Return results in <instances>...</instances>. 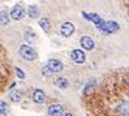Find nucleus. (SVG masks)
<instances>
[{
	"label": "nucleus",
	"mask_w": 129,
	"mask_h": 116,
	"mask_svg": "<svg viewBox=\"0 0 129 116\" xmlns=\"http://www.w3.org/2000/svg\"><path fill=\"white\" fill-rule=\"evenodd\" d=\"M71 59L74 61V63L82 64V63H85V60H86V55L82 50H73L71 52Z\"/></svg>",
	"instance_id": "nucleus-7"
},
{
	"label": "nucleus",
	"mask_w": 129,
	"mask_h": 116,
	"mask_svg": "<svg viewBox=\"0 0 129 116\" xmlns=\"http://www.w3.org/2000/svg\"><path fill=\"white\" fill-rule=\"evenodd\" d=\"M82 16L85 17L86 20L94 22V25L96 26V29H98V30H101V32L103 33L104 26H106V21H104L98 13H86V12H82Z\"/></svg>",
	"instance_id": "nucleus-2"
},
{
	"label": "nucleus",
	"mask_w": 129,
	"mask_h": 116,
	"mask_svg": "<svg viewBox=\"0 0 129 116\" xmlns=\"http://www.w3.org/2000/svg\"><path fill=\"white\" fill-rule=\"evenodd\" d=\"M64 116H73V115H72V113H69V112H67V113H65Z\"/></svg>",
	"instance_id": "nucleus-23"
},
{
	"label": "nucleus",
	"mask_w": 129,
	"mask_h": 116,
	"mask_svg": "<svg viewBox=\"0 0 129 116\" xmlns=\"http://www.w3.org/2000/svg\"><path fill=\"white\" fill-rule=\"evenodd\" d=\"M14 86H16V82H13V83H12V85H11V88H9V89H13V88H14Z\"/></svg>",
	"instance_id": "nucleus-21"
},
{
	"label": "nucleus",
	"mask_w": 129,
	"mask_h": 116,
	"mask_svg": "<svg viewBox=\"0 0 129 116\" xmlns=\"http://www.w3.org/2000/svg\"><path fill=\"white\" fill-rule=\"evenodd\" d=\"M119 30H120V25L116 21H106V26L103 30L104 34H113V33L119 32Z\"/></svg>",
	"instance_id": "nucleus-8"
},
{
	"label": "nucleus",
	"mask_w": 129,
	"mask_h": 116,
	"mask_svg": "<svg viewBox=\"0 0 129 116\" xmlns=\"http://www.w3.org/2000/svg\"><path fill=\"white\" fill-rule=\"evenodd\" d=\"M125 81H126V82H128V85H129V76H126V77H125Z\"/></svg>",
	"instance_id": "nucleus-22"
},
{
	"label": "nucleus",
	"mask_w": 129,
	"mask_h": 116,
	"mask_svg": "<svg viewBox=\"0 0 129 116\" xmlns=\"http://www.w3.org/2000/svg\"><path fill=\"white\" fill-rule=\"evenodd\" d=\"M27 16L30 18H37L39 16V8H38L37 5H29L27 8Z\"/></svg>",
	"instance_id": "nucleus-14"
},
{
	"label": "nucleus",
	"mask_w": 129,
	"mask_h": 116,
	"mask_svg": "<svg viewBox=\"0 0 129 116\" xmlns=\"http://www.w3.org/2000/svg\"><path fill=\"white\" fill-rule=\"evenodd\" d=\"M116 112L123 116H129V100H123L120 104H117Z\"/></svg>",
	"instance_id": "nucleus-11"
},
{
	"label": "nucleus",
	"mask_w": 129,
	"mask_h": 116,
	"mask_svg": "<svg viewBox=\"0 0 129 116\" xmlns=\"http://www.w3.org/2000/svg\"><path fill=\"white\" fill-rule=\"evenodd\" d=\"M39 26L43 29V32L48 33L50 30H51V21L48 18H46V17H43V18L39 20Z\"/></svg>",
	"instance_id": "nucleus-15"
},
{
	"label": "nucleus",
	"mask_w": 129,
	"mask_h": 116,
	"mask_svg": "<svg viewBox=\"0 0 129 116\" xmlns=\"http://www.w3.org/2000/svg\"><path fill=\"white\" fill-rule=\"evenodd\" d=\"M63 106L61 104H51L47 110L48 116H61L63 115Z\"/></svg>",
	"instance_id": "nucleus-10"
},
{
	"label": "nucleus",
	"mask_w": 129,
	"mask_h": 116,
	"mask_svg": "<svg viewBox=\"0 0 129 116\" xmlns=\"http://www.w3.org/2000/svg\"><path fill=\"white\" fill-rule=\"evenodd\" d=\"M80 44L83 50H87V51H91L95 47V43L93 41V38L89 37V35H83L80 39Z\"/></svg>",
	"instance_id": "nucleus-6"
},
{
	"label": "nucleus",
	"mask_w": 129,
	"mask_h": 116,
	"mask_svg": "<svg viewBox=\"0 0 129 116\" xmlns=\"http://www.w3.org/2000/svg\"><path fill=\"white\" fill-rule=\"evenodd\" d=\"M94 85H95V80H90V82H87V85L85 86V90H83V93H85V94H87V93L93 89Z\"/></svg>",
	"instance_id": "nucleus-19"
},
{
	"label": "nucleus",
	"mask_w": 129,
	"mask_h": 116,
	"mask_svg": "<svg viewBox=\"0 0 129 116\" xmlns=\"http://www.w3.org/2000/svg\"><path fill=\"white\" fill-rule=\"evenodd\" d=\"M24 38H25V41L29 43V46H30L31 43H34V42L37 41V34H35L34 32H26Z\"/></svg>",
	"instance_id": "nucleus-17"
},
{
	"label": "nucleus",
	"mask_w": 129,
	"mask_h": 116,
	"mask_svg": "<svg viewBox=\"0 0 129 116\" xmlns=\"http://www.w3.org/2000/svg\"><path fill=\"white\" fill-rule=\"evenodd\" d=\"M11 21V16L9 13L7 12L5 9L0 11V26H7Z\"/></svg>",
	"instance_id": "nucleus-13"
},
{
	"label": "nucleus",
	"mask_w": 129,
	"mask_h": 116,
	"mask_svg": "<svg viewBox=\"0 0 129 116\" xmlns=\"http://www.w3.org/2000/svg\"><path fill=\"white\" fill-rule=\"evenodd\" d=\"M60 33L64 38H69L74 33V25L72 22H63L61 26H60Z\"/></svg>",
	"instance_id": "nucleus-5"
},
{
	"label": "nucleus",
	"mask_w": 129,
	"mask_h": 116,
	"mask_svg": "<svg viewBox=\"0 0 129 116\" xmlns=\"http://www.w3.org/2000/svg\"><path fill=\"white\" fill-rule=\"evenodd\" d=\"M25 14H26L25 8H24L22 5H20V4H16L14 7H12V9H11V12H9L11 18H12V20H16V21L22 20V18L25 17Z\"/></svg>",
	"instance_id": "nucleus-3"
},
{
	"label": "nucleus",
	"mask_w": 129,
	"mask_h": 116,
	"mask_svg": "<svg viewBox=\"0 0 129 116\" xmlns=\"http://www.w3.org/2000/svg\"><path fill=\"white\" fill-rule=\"evenodd\" d=\"M18 52L22 59H25L26 61H35L37 57H38V53L37 51L29 44H21L20 48H18Z\"/></svg>",
	"instance_id": "nucleus-1"
},
{
	"label": "nucleus",
	"mask_w": 129,
	"mask_h": 116,
	"mask_svg": "<svg viewBox=\"0 0 129 116\" xmlns=\"http://www.w3.org/2000/svg\"><path fill=\"white\" fill-rule=\"evenodd\" d=\"M33 102L37 104H43L46 102V94L42 89H35L33 91Z\"/></svg>",
	"instance_id": "nucleus-9"
},
{
	"label": "nucleus",
	"mask_w": 129,
	"mask_h": 116,
	"mask_svg": "<svg viewBox=\"0 0 129 116\" xmlns=\"http://www.w3.org/2000/svg\"><path fill=\"white\" fill-rule=\"evenodd\" d=\"M46 68L48 69V71L54 74V73H59V72H61L63 71V63L60 60H56V59H50L47 61V64H46Z\"/></svg>",
	"instance_id": "nucleus-4"
},
{
	"label": "nucleus",
	"mask_w": 129,
	"mask_h": 116,
	"mask_svg": "<svg viewBox=\"0 0 129 116\" xmlns=\"http://www.w3.org/2000/svg\"><path fill=\"white\" fill-rule=\"evenodd\" d=\"M16 74H17V77H18V78H21V80H24L25 77H26L25 72L22 71V69H20L18 67H16Z\"/></svg>",
	"instance_id": "nucleus-20"
},
{
	"label": "nucleus",
	"mask_w": 129,
	"mask_h": 116,
	"mask_svg": "<svg viewBox=\"0 0 129 116\" xmlns=\"http://www.w3.org/2000/svg\"><path fill=\"white\" fill-rule=\"evenodd\" d=\"M55 83H56V86L59 88V89H67L68 88V85H69V82H68V78H65V77H57L56 78V81H55Z\"/></svg>",
	"instance_id": "nucleus-16"
},
{
	"label": "nucleus",
	"mask_w": 129,
	"mask_h": 116,
	"mask_svg": "<svg viewBox=\"0 0 129 116\" xmlns=\"http://www.w3.org/2000/svg\"><path fill=\"white\" fill-rule=\"evenodd\" d=\"M9 113V106L4 100H0V115H8Z\"/></svg>",
	"instance_id": "nucleus-18"
},
{
	"label": "nucleus",
	"mask_w": 129,
	"mask_h": 116,
	"mask_svg": "<svg viewBox=\"0 0 129 116\" xmlns=\"http://www.w3.org/2000/svg\"><path fill=\"white\" fill-rule=\"evenodd\" d=\"M9 98H11V100L13 103H18V102L22 100V93L20 90H17V89H13L9 93Z\"/></svg>",
	"instance_id": "nucleus-12"
}]
</instances>
